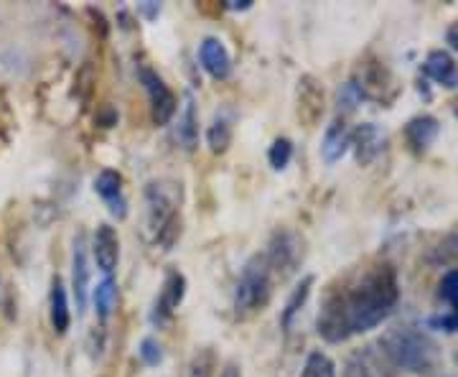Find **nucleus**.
<instances>
[{"mask_svg":"<svg viewBox=\"0 0 458 377\" xmlns=\"http://www.w3.org/2000/svg\"><path fill=\"white\" fill-rule=\"evenodd\" d=\"M95 194L105 201L107 212L113 214L114 219H125L128 212H131L123 176L117 171H113V168H102L95 176Z\"/></svg>","mask_w":458,"mask_h":377,"instance_id":"obj_11","label":"nucleus"},{"mask_svg":"<svg viewBox=\"0 0 458 377\" xmlns=\"http://www.w3.org/2000/svg\"><path fill=\"white\" fill-rule=\"evenodd\" d=\"M438 135H441V123L433 116L410 117L408 125H405V141H408L410 150L415 156L428 153V148L438 141Z\"/></svg>","mask_w":458,"mask_h":377,"instance_id":"obj_19","label":"nucleus"},{"mask_svg":"<svg viewBox=\"0 0 458 377\" xmlns=\"http://www.w3.org/2000/svg\"><path fill=\"white\" fill-rule=\"evenodd\" d=\"M92 258L102 276H113L117 262H120V237L114 232L113 225L102 222L95 230L92 237Z\"/></svg>","mask_w":458,"mask_h":377,"instance_id":"obj_13","label":"nucleus"},{"mask_svg":"<svg viewBox=\"0 0 458 377\" xmlns=\"http://www.w3.org/2000/svg\"><path fill=\"white\" fill-rule=\"evenodd\" d=\"M327 110V92L324 84L313 74H303L295 90V116L303 123V128H316Z\"/></svg>","mask_w":458,"mask_h":377,"instance_id":"obj_9","label":"nucleus"},{"mask_svg":"<svg viewBox=\"0 0 458 377\" xmlns=\"http://www.w3.org/2000/svg\"><path fill=\"white\" fill-rule=\"evenodd\" d=\"M49 321L56 337H64L72 327V306H69V294H66L64 280L59 276L51 278L49 294Z\"/></svg>","mask_w":458,"mask_h":377,"instance_id":"obj_20","label":"nucleus"},{"mask_svg":"<svg viewBox=\"0 0 458 377\" xmlns=\"http://www.w3.org/2000/svg\"><path fill=\"white\" fill-rule=\"evenodd\" d=\"M276 273L270 268L267 258L262 253H255L250 261L242 265L237 283H234V296H232V309L237 319H252L267 309L270 298L276 294Z\"/></svg>","mask_w":458,"mask_h":377,"instance_id":"obj_3","label":"nucleus"},{"mask_svg":"<svg viewBox=\"0 0 458 377\" xmlns=\"http://www.w3.org/2000/svg\"><path fill=\"white\" fill-rule=\"evenodd\" d=\"M89 255H87V240L84 235L74 237L72 250V291L77 298V312L84 313L87 309V296H89Z\"/></svg>","mask_w":458,"mask_h":377,"instance_id":"obj_15","label":"nucleus"},{"mask_svg":"<svg viewBox=\"0 0 458 377\" xmlns=\"http://www.w3.org/2000/svg\"><path fill=\"white\" fill-rule=\"evenodd\" d=\"M222 5H225V11H250L252 8V0H227Z\"/></svg>","mask_w":458,"mask_h":377,"instance_id":"obj_32","label":"nucleus"},{"mask_svg":"<svg viewBox=\"0 0 458 377\" xmlns=\"http://www.w3.org/2000/svg\"><path fill=\"white\" fill-rule=\"evenodd\" d=\"M438 298L448 306V312L430 316L428 327L441 329L448 334H458V268H451L443 273L441 283H438Z\"/></svg>","mask_w":458,"mask_h":377,"instance_id":"obj_12","label":"nucleus"},{"mask_svg":"<svg viewBox=\"0 0 458 377\" xmlns=\"http://www.w3.org/2000/svg\"><path fill=\"white\" fill-rule=\"evenodd\" d=\"M291 159H293V143L288 138H276L270 150H267V164L276 171H283V168H288Z\"/></svg>","mask_w":458,"mask_h":377,"instance_id":"obj_27","label":"nucleus"},{"mask_svg":"<svg viewBox=\"0 0 458 377\" xmlns=\"http://www.w3.org/2000/svg\"><path fill=\"white\" fill-rule=\"evenodd\" d=\"M186 298V276L179 268H168L161 283V291L156 296L153 306H150V324L153 327H165L174 321V316L179 312V306Z\"/></svg>","mask_w":458,"mask_h":377,"instance_id":"obj_8","label":"nucleus"},{"mask_svg":"<svg viewBox=\"0 0 458 377\" xmlns=\"http://www.w3.org/2000/svg\"><path fill=\"white\" fill-rule=\"evenodd\" d=\"M262 255L270 262L276 278H288V276H293L303 261V240L291 230H278L270 237Z\"/></svg>","mask_w":458,"mask_h":377,"instance_id":"obj_7","label":"nucleus"},{"mask_svg":"<svg viewBox=\"0 0 458 377\" xmlns=\"http://www.w3.org/2000/svg\"><path fill=\"white\" fill-rule=\"evenodd\" d=\"M135 74H138V82L143 84V90H146L153 125L156 128L171 125V120L179 113V99L174 95V90L165 84V80L156 69H150L148 64H138Z\"/></svg>","mask_w":458,"mask_h":377,"instance_id":"obj_5","label":"nucleus"},{"mask_svg":"<svg viewBox=\"0 0 458 377\" xmlns=\"http://www.w3.org/2000/svg\"><path fill=\"white\" fill-rule=\"evenodd\" d=\"M379 352L393 364V370H403L415 377H433L441 370V349L438 342L418 327H394L382 334Z\"/></svg>","mask_w":458,"mask_h":377,"instance_id":"obj_2","label":"nucleus"},{"mask_svg":"<svg viewBox=\"0 0 458 377\" xmlns=\"http://www.w3.org/2000/svg\"><path fill=\"white\" fill-rule=\"evenodd\" d=\"M99 123H102V128H113L114 123H117V116H114L113 107H105V113L98 117Z\"/></svg>","mask_w":458,"mask_h":377,"instance_id":"obj_33","label":"nucleus"},{"mask_svg":"<svg viewBox=\"0 0 458 377\" xmlns=\"http://www.w3.org/2000/svg\"><path fill=\"white\" fill-rule=\"evenodd\" d=\"M199 62H201V69L216 82L229 80V74H232V54L225 47V41L216 36H207L199 44Z\"/></svg>","mask_w":458,"mask_h":377,"instance_id":"obj_14","label":"nucleus"},{"mask_svg":"<svg viewBox=\"0 0 458 377\" xmlns=\"http://www.w3.org/2000/svg\"><path fill=\"white\" fill-rule=\"evenodd\" d=\"M174 184L164 181H150L146 186V222L148 232L153 237V245L161 247L164 253L174 250V245L181 240V210L176 189Z\"/></svg>","mask_w":458,"mask_h":377,"instance_id":"obj_4","label":"nucleus"},{"mask_svg":"<svg viewBox=\"0 0 458 377\" xmlns=\"http://www.w3.org/2000/svg\"><path fill=\"white\" fill-rule=\"evenodd\" d=\"M436 253H438V255L433 258V262H458V235H448V237L443 240V245L436 247Z\"/></svg>","mask_w":458,"mask_h":377,"instance_id":"obj_29","label":"nucleus"},{"mask_svg":"<svg viewBox=\"0 0 458 377\" xmlns=\"http://www.w3.org/2000/svg\"><path fill=\"white\" fill-rule=\"evenodd\" d=\"M385 143H387V135L379 131L375 123H361L360 128H354L352 133V150L361 166L377 161L385 150Z\"/></svg>","mask_w":458,"mask_h":377,"instance_id":"obj_17","label":"nucleus"},{"mask_svg":"<svg viewBox=\"0 0 458 377\" xmlns=\"http://www.w3.org/2000/svg\"><path fill=\"white\" fill-rule=\"evenodd\" d=\"M216 373V355H214L212 347H204L199 349L191 360V367H189V377H214Z\"/></svg>","mask_w":458,"mask_h":377,"instance_id":"obj_26","label":"nucleus"},{"mask_svg":"<svg viewBox=\"0 0 458 377\" xmlns=\"http://www.w3.org/2000/svg\"><path fill=\"white\" fill-rule=\"evenodd\" d=\"M354 82L360 84V90L364 92L367 99H377L382 105H390L400 92V84L393 77V72L387 69V64L375 56V54H367L360 62L357 74L352 77Z\"/></svg>","mask_w":458,"mask_h":377,"instance_id":"obj_6","label":"nucleus"},{"mask_svg":"<svg viewBox=\"0 0 458 377\" xmlns=\"http://www.w3.org/2000/svg\"><path fill=\"white\" fill-rule=\"evenodd\" d=\"M445 44L458 54V21H454V23L445 29Z\"/></svg>","mask_w":458,"mask_h":377,"instance_id":"obj_31","label":"nucleus"},{"mask_svg":"<svg viewBox=\"0 0 458 377\" xmlns=\"http://www.w3.org/2000/svg\"><path fill=\"white\" fill-rule=\"evenodd\" d=\"M138 13L146 18V21H156V18L161 16V3L146 0V3H140V5H138Z\"/></svg>","mask_w":458,"mask_h":377,"instance_id":"obj_30","label":"nucleus"},{"mask_svg":"<svg viewBox=\"0 0 458 377\" xmlns=\"http://www.w3.org/2000/svg\"><path fill=\"white\" fill-rule=\"evenodd\" d=\"M342 377H394V370L377 347H361L346 357Z\"/></svg>","mask_w":458,"mask_h":377,"instance_id":"obj_10","label":"nucleus"},{"mask_svg":"<svg viewBox=\"0 0 458 377\" xmlns=\"http://www.w3.org/2000/svg\"><path fill=\"white\" fill-rule=\"evenodd\" d=\"M92 301H95V312H98L99 321H107L114 304H117V280H114V276H102V280L92 291Z\"/></svg>","mask_w":458,"mask_h":377,"instance_id":"obj_24","label":"nucleus"},{"mask_svg":"<svg viewBox=\"0 0 458 377\" xmlns=\"http://www.w3.org/2000/svg\"><path fill=\"white\" fill-rule=\"evenodd\" d=\"M400 301L397 268L385 258L339 273L318 301L316 331L328 345H344L387 321Z\"/></svg>","mask_w":458,"mask_h":377,"instance_id":"obj_1","label":"nucleus"},{"mask_svg":"<svg viewBox=\"0 0 458 377\" xmlns=\"http://www.w3.org/2000/svg\"><path fill=\"white\" fill-rule=\"evenodd\" d=\"M219 377H242V370H240V364H237V362H227V364L222 367Z\"/></svg>","mask_w":458,"mask_h":377,"instance_id":"obj_34","label":"nucleus"},{"mask_svg":"<svg viewBox=\"0 0 458 377\" xmlns=\"http://www.w3.org/2000/svg\"><path fill=\"white\" fill-rule=\"evenodd\" d=\"M313 283H316L313 276H303V278L298 280V286L291 291L285 306H283V312H280V329H283V331H291V329H293L298 313L303 312V306H306V301H309V296H311Z\"/></svg>","mask_w":458,"mask_h":377,"instance_id":"obj_22","label":"nucleus"},{"mask_svg":"<svg viewBox=\"0 0 458 377\" xmlns=\"http://www.w3.org/2000/svg\"><path fill=\"white\" fill-rule=\"evenodd\" d=\"M352 133H354V128H349L346 117L342 116H336L331 120V125H327L324 141H321V156L328 166L339 164L352 150Z\"/></svg>","mask_w":458,"mask_h":377,"instance_id":"obj_16","label":"nucleus"},{"mask_svg":"<svg viewBox=\"0 0 458 377\" xmlns=\"http://www.w3.org/2000/svg\"><path fill=\"white\" fill-rule=\"evenodd\" d=\"M423 77L436 82L438 87H445V90H458V64L456 59L443 49L428 51L426 62L420 66Z\"/></svg>","mask_w":458,"mask_h":377,"instance_id":"obj_18","label":"nucleus"},{"mask_svg":"<svg viewBox=\"0 0 458 377\" xmlns=\"http://www.w3.org/2000/svg\"><path fill=\"white\" fill-rule=\"evenodd\" d=\"M232 135H234V120L229 110H219L214 116L212 125L207 128V146L212 150L214 156H222L227 153L232 146Z\"/></svg>","mask_w":458,"mask_h":377,"instance_id":"obj_23","label":"nucleus"},{"mask_svg":"<svg viewBox=\"0 0 458 377\" xmlns=\"http://www.w3.org/2000/svg\"><path fill=\"white\" fill-rule=\"evenodd\" d=\"M176 141L183 150H194L199 146V113L194 95H186L179 110V123H176Z\"/></svg>","mask_w":458,"mask_h":377,"instance_id":"obj_21","label":"nucleus"},{"mask_svg":"<svg viewBox=\"0 0 458 377\" xmlns=\"http://www.w3.org/2000/svg\"><path fill=\"white\" fill-rule=\"evenodd\" d=\"M456 117H458V107H456Z\"/></svg>","mask_w":458,"mask_h":377,"instance_id":"obj_35","label":"nucleus"},{"mask_svg":"<svg viewBox=\"0 0 458 377\" xmlns=\"http://www.w3.org/2000/svg\"><path fill=\"white\" fill-rule=\"evenodd\" d=\"M138 355H140L143 364L158 367L164 362V347H161V342L156 337H143L140 345H138Z\"/></svg>","mask_w":458,"mask_h":377,"instance_id":"obj_28","label":"nucleus"},{"mask_svg":"<svg viewBox=\"0 0 458 377\" xmlns=\"http://www.w3.org/2000/svg\"><path fill=\"white\" fill-rule=\"evenodd\" d=\"M298 377H336V362L328 357L327 352L316 349L311 352L306 362H303V370Z\"/></svg>","mask_w":458,"mask_h":377,"instance_id":"obj_25","label":"nucleus"}]
</instances>
